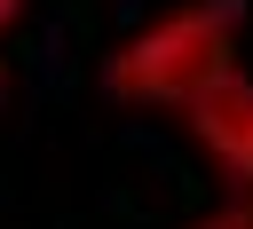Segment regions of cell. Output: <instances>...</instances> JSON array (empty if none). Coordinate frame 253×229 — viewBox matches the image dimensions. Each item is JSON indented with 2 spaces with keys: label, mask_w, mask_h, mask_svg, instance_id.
<instances>
[{
  "label": "cell",
  "mask_w": 253,
  "mask_h": 229,
  "mask_svg": "<svg viewBox=\"0 0 253 229\" xmlns=\"http://www.w3.org/2000/svg\"><path fill=\"white\" fill-rule=\"evenodd\" d=\"M182 134H190V150L213 166V182H221L229 197H253V79H245V71L213 79V87L182 111Z\"/></svg>",
  "instance_id": "7a4b0ae2"
},
{
  "label": "cell",
  "mask_w": 253,
  "mask_h": 229,
  "mask_svg": "<svg viewBox=\"0 0 253 229\" xmlns=\"http://www.w3.org/2000/svg\"><path fill=\"white\" fill-rule=\"evenodd\" d=\"M24 8H32V0H0V39H8L16 24H24Z\"/></svg>",
  "instance_id": "3957f363"
},
{
  "label": "cell",
  "mask_w": 253,
  "mask_h": 229,
  "mask_svg": "<svg viewBox=\"0 0 253 229\" xmlns=\"http://www.w3.org/2000/svg\"><path fill=\"white\" fill-rule=\"evenodd\" d=\"M245 8L253 0H174V8H158L150 24H134L103 55V95L119 111H190L213 79L237 71Z\"/></svg>",
  "instance_id": "6da1fadb"
},
{
  "label": "cell",
  "mask_w": 253,
  "mask_h": 229,
  "mask_svg": "<svg viewBox=\"0 0 253 229\" xmlns=\"http://www.w3.org/2000/svg\"><path fill=\"white\" fill-rule=\"evenodd\" d=\"M0 87H8V71H0Z\"/></svg>",
  "instance_id": "277c9868"
}]
</instances>
